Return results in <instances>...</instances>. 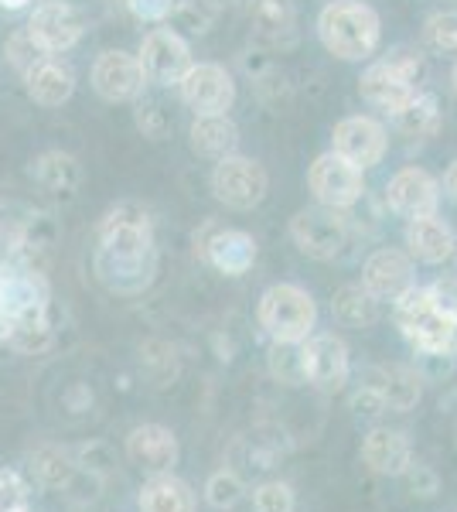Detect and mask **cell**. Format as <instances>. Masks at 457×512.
<instances>
[{"label": "cell", "mask_w": 457, "mask_h": 512, "mask_svg": "<svg viewBox=\"0 0 457 512\" xmlns=\"http://www.w3.org/2000/svg\"><path fill=\"white\" fill-rule=\"evenodd\" d=\"M14 512H24V509H14Z\"/></svg>", "instance_id": "cell-48"}, {"label": "cell", "mask_w": 457, "mask_h": 512, "mask_svg": "<svg viewBox=\"0 0 457 512\" xmlns=\"http://www.w3.org/2000/svg\"><path fill=\"white\" fill-rule=\"evenodd\" d=\"M386 202L403 219L437 216L440 181L427 168H400L386 181Z\"/></svg>", "instance_id": "cell-13"}, {"label": "cell", "mask_w": 457, "mask_h": 512, "mask_svg": "<svg viewBox=\"0 0 457 512\" xmlns=\"http://www.w3.org/2000/svg\"><path fill=\"white\" fill-rule=\"evenodd\" d=\"M318 38L335 59L362 62L382 41V21L362 0H331L318 14Z\"/></svg>", "instance_id": "cell-1"}, {"label": "cell", "mask_w": 457, "mask_h": 512, "mask_svg": "<svg viewBox=\"0 0 457 512\" xmlns=\"http://www.w3.org/2000/svg\"><path fill=\"white\" fill-rule=\"evenodd\" d=\"M31 468H35V475L41 478L45 485H69V478L76 475V465L69 461V454L58 451V448H41L35 451V458H31Z\"/></svg>", "instance_id": "cell-34"}, {"label": "cell", "mask_w": 457, "mask_h": 512, "mask_svg": "<svg viewBox=\"0 0 457 512\" xmlns=\"http://www.w3.org/2000/svg\"><path fill=\"white\" fill-rule=\"evenodd\" d=\"M290 239L311 260H335L348 243V222L342 212L314 205L290 219Z\"/></svg>", "instance_id": "cell-7"}, {"label": "cell", "mask_w": 457, "mask_h": 512, "mask_svg": "<svg viewBox=\"0 0 457 512\" xmlns=\"http://www.w3.org/2000/svg\"><path fill=\"white\" fill-rule=\"evenodd\" d=\"M362 287L376 301H396L413 287V256L396 246H382L362 263Z\"/></svg>", "instance_id": "cell-14"}, {"label": "cell", "mask_w": 457, "mask_h": 512, "mask_svg": "<svg viewBox=\"0 0 457 512\" xmlns=\"http://www.w3.org/2000/svg\"><path fill=\"white\" fill-rule=\"evenodd\" d=\"M331 151L342 154L345 161H352L355 168L369 171L386 158L389 134L376 117L355 113V117H345L335 123V130H331Z\"/></svg>", "instance_id": "cell-9"}, {"label": "cell", "mask_w": 457, "mask_h": 512, "mask_svg": "<svg viewBox=\"0 0 457 512\" xmlns=\"http://www.w3.org/2000/svg\"><path fill=\"white\" fill-rule=\"evenodd\" d=\"M35 178L45 192L52 195H72L82 181V171H79V161L65 151H48L41 154L38 164H35Z\"/></svg>", "instance_id": "cell-28"}, {"label": "cell", "mask_w": 457, "mask_h": 512, "mask_svg": "<svg viewBox=\"0 0 457 512\" xmlns=\"http://www.w3.org/2000/svg\"><path fill=\"white\" fill-rule=\"evenodd\" d=\"M7 328H11V321L0 315V342H7Z\"/></svg>", "instance_id": "cell-44"}, {"label": "cell", "mask_w": 457, "mask_h": 512, "mask_svg": "<svg viewBox=\"0 0 457 512\" xmlns=\"http://www.w3.org/2000/svg\"><path fill=\"white\" fill-rule=\"evenodd\" d=\"M127 458L151 475L171 472V468L178 465V437L161 424L134 427L127 437Z\"/></svg>", "instance_id": "cell-18"}, {"label": "cell", "mask_w": 457, "mask_h": 512, "mask_svg": "<svg viewBox=\"0 0 457 512\" xmlns=\"http://www.w3.org/2000/svg\"><path fill=\"white\" fill-rule=\"evenodd\" d=\"M137 123H140V130H144V134L161 137V134H164L161 106H144V110H140V117H137Z\"/></svg>", "instance_id": "cell-42"}, {"label": "cell", "mask_w": 457, "mask_h": 512, "mask_svg": "<svg viewBox=\"0 0 457 512\" xmlns=\"http://www.w3.org/2000/svg\"><path fill=\"white\" fill-rule=\"evenodd\" d=\"M270 376L284 386H304V352L301 342H273L270 349Z\"/></svg>", "instance_id": "cell-31"}, {"label": "cell", "mask_w": 457, "mask_h": 512, "mask_svg": "<svg viewBox=\"0 0 457 512\" xmlns=\"http://www.w3.org/2000/svg\"><path fill=\"white\" fill-rule=\"evenodd\" d=\"M249 18H253V28L267 38H280L294 28V4L290 0H253L249 4Z\"/></svg>", "instance_id": "cell-30"}, {"label": "cell", "mask_w": 457, "mask_h": 512, "mask_svg": "<svg viewBox=\"0 0 457 512\" xmlns=\"http://www.w3.org/2000/svg\"><path fill=\"white\" fill-rule=\"evenodd\" d=\"M362 465L372 475L400 478L406 468L413 465V444L403 431H389V427H376L365 434L362 441Z\"/></svg>", "instance_id": "cell-17"}, {"label": "cell", "mask_w": 457, "mask_h": 512, "mask_svg": "<svg viewBox=\"0 0 457 512\" xmlns=\"http://www.w3.org/2000/svg\"><path fill=\"white\" fill-rule=\"evenodd\" d=\"M24 82H28V96L35 99L38 106H62L65 99L76 93V72L58 59H41L35 69L24 72Z\"/></svg>", "instance_id": "cell-23"}, {"label": "cell", "mask_w": 457, "mask_h": 512, "mask_svg": "<svg viewBox=\"0 0 457 512\" xmlns=\"http://www.w3.org/2000/svg\"><path fill=\"white\" fill-rule=\"evenodd\" d=\"M307 188H311L314 202L324 209L345 212L365 195V171L345 161L342 154L328 151L307 168Z\"/></svg>", "instance_id": "cell-5"}, {"label": "cell", "mask_w": 457, "mask_h": 512, "mask_svg": "<svg viewBox=\"0 0 457 512\" xmlns=\"http://www.w3.org/2000/svg\"><path fill=\"white\" fill-rule=\"evenodd\" d=\"M253 509L256 512H294L297 509L294 489H290L287 482H263V485H256Z\"/></svg>", "instance_id": "cell-36"}, {"label": "cell", "mask_w": 457, "mask_h": 512, "mask_svg": "<svg viewBox=\"0 0 457 512\" xmlns=\"http://www.w3.org/2000/svg\"><path fill=\"white\" fill-rule=\"evenodd\" d=\"M99 253L110 256H154L151 219L140 205H116L99 226Z\"/></svg>", "instance_id": "cell-11"}, {"label": "cell", "mask_w": 457, "mask_h": 512, "mask_svg": "<svg viewBox=\"0 0 457 512\" xmlns=\"http://www.w3.org/2000/svg\"><path fill=\"white\" fill-rule=\"evenodd\" d=\"M451 86H454V93H457V62H454V69H451Z\"/></svg>", "instance_id": "cell-45"}, {"label": "cell", "mask_w": 457, "mask_h": 512, "mask_svg": "<svg viewBox=\"0 0 457 512\" xmlns=\"http://www.w3.org/2000/svg\"><path fill=\"white\" fill-rule=\"evenodd\" d=\"M396 325L406 335V342L427 355H454L457 352V318L444 315L430 304L427 287L413 284L410 291L393 301Z\"/></svg>", "instance_id": "cell-3"}, {"label": "cell", "mask_w": 457, "mask_h": 512, "mask_svg": "<svg viewBox=\"0 0 457 512\" xmlns=\"http://www.w3.org/2000/svg\"><path fill=\"white\" fill-rule=\"evenodd\" d=\"M400 478H406V485H410V492L417 495V499H434V495L440 492L437 472H434V468H427V465H417V461H413V465L406 468Z\"/></svg>", "instance_id": "cell-38"}, {"label": "cell", "mask_w": 457, "mask_h": 512, "mask_svg": "<svg viewBox=\"0 0 457 512\" xmlns=\"http://www.w3.org/2000/svg\"><path fill=\"white\" fill-rule=\"evenodd\" d=\"M7 342L21 352H41V349H48V342H52V332H48L45 318L31 315V318L11 321V328H7Z\"/></svg>", "instance_id": "cell-33"}, {"label": "cell", "mask_w": 457, "mask_h": 512, "mask_svg": "<svg viewBox=\"0 0 457 512\" xmlns=\"http://www.w3.org/2000/svg\"><path fill=\"white\" fill-rule=\"evenodd\" d=\"M28 35L35 38V45L45 55L69 52L72 45L82 38V18L72 11L69 4H41L28 21Z\"/></svg>", "instance_id": "cell-16"}, {"label": "cell", "mask_w": 457, "mask_h": 512, "mask_svg": "<svg viewBox=\"0 0 457 512\" xmlns=\"http://www.w3.org/2000/svg\"><path fill=\"white\" fill-rule=\"evenodd\" d=\"M181 103L188 106L195 117H215V113H229L236 103V79L219 62H198L185 72L178 82Z\"/></svg>", "instance_id": "cell-8"}, {"label": "cell", "mask_w": 457, "mask_h": 512, "mask_svg": "<svg viewBox=\"0 0 457 512\" xmlns=\"http://www.w3.org/2000/svg\"><path fill=\"white\" fill-rule=\"evenodd\" d=\"M301 352H304V376L314 390L321 393L345 390L348 376H352V355H348V345L342 338L331 332L311 335L307 342H301Z\"/></svg>", "instance_id": "cell-10"}, {"label": "cell", "mask_w": 457, "mask_h": 512, "mask_svg": "<svg viewBox=\"0 0 457 512\" xmlns=\"http://www.w3.org/2000/svg\"><path fill=\"white\" fill-rule=\"evenodd\" d=\"M140 512H195V492L178 475L161 472L140 489Z\"/></svg>", "instance_id": "cell-25"}, {"label": "cell", "mask_w": 457, "mask_h": 512, "mask_svg": "<svg viewBox=\"0 0 457 512\" xmlns=\"http://www.w3.org/2000/svg\"><path fill=\"white\" fill-rule=\"evenodd\" d=\"M147 72L137 55L127 52H103L93 62V89L110 103H130L144 93Z\"/></svg>", "instance_id": "cell-15"}, {"label": "cell", "mask_w": 457, "mask_h": 512, "mask_svg": "<svg viewBox=\"0 0 457 512\" xmlns=\"http://www.w3.org/2000/svg\"><path fill=\"white\" fill-rule=\"evenodd\" d=\"M96 274L116 294H137L151 284L154 256H110L96 253Z\"/></svg>", "instance_id": "cell-22"}, {"label": "cell", "mask_w": 457, "mask_h": 512, "mask_svg": "<svg viewBox=\"0 0 457 512\" xmlns=\"http://www.w3.org/2000/svg\"><path fill=\"white\" fill-rule=\"evenodd\" d=\"M427 79V62L417 48H393L386 59L372 62L359 76V93L369 106L396 113L420 93Z\"/></svg>", "instance_id": "cell-2"}, {"label": "cell", "mask_w": 457, "mask_h": 512, "mask_svg": "<svg viewBox=\"0 0 457 512\" xmlns=\"http://www.w3.org/2000/svg\"><path fill=\"white\" fill-rule=\"evenodd\" d=\"M0 280H4V267H0Z\"/></svg>", "instance_id": "cell-47"}, {"label": "cell", "mask_w": 457, "mask_h": 512, "mask_svg": "<svg viewBox=\"0 0 457 512\" xmlns=\"http://www.w3.org/2000/svg\"><path fill=\"white\" fill-rule=\"evenodd\" d=\"M352 410L359 417H379V414H386V403H382V396H379L376 386L362 383L359 390L352 393Z\"/></svg>", "instance_id": "cell-40"}, {"label": "cell", "mask_w": 457, "mask_h": 512, "mask_svg": "<svg viewBox=\"0 0 457 512\" xmlns=\"http://www.w3.org/2000/svg\"><path fill=\"white\" fill-rule=\"evenodd\" d=\"M331 315L345 328H372L379 321V301L362 284H345L335 291Z\"/></svg>", "instance_id": "cell-26"}, {"label": "cell", "mask_w": 457, "mask_h": 512, "mask_svg": "<svg viewBox=\"0 0 457 512\" xmlns=\"http://www.w3.org/2000/svg\"><path fill=\"white\" fill-rule=\"evenodd\" d=\"M365 383L376 386L386 410L393 414H410L413 407L420 403L423 396V376L417 369L410 366H379V369H369Z\"/></svg>", "instance_id": "cell-21"}, {"label": "cell", "mask_w": 457, "mask_h": 512, "mask_svg": "<svg viewBox=\"0 0 457 512\" xmlns=\"http://www.w3.org/2000/svg\"><path fill=\"white\" fill-rule=\"evenodd\" d=\"M256 318L273 342H307L318 325V304L301 284H273L263 291Z\"/></svg>", "instance_id": "cell-4"}, {"label": "cell", "mask_w": 457, "mask_h": 512, "mask_svg": "<svg viewBox=\"0 0 457 512\" xmlns=\"http://www.w3.org/2000/svg\"><path fill=\"white\" fill-rule=\"evenodd\" d=\"M243 499H246L243 478H239L236 472H229V468L215 472V475L209 478V482H205V502H209L212 509H219V512L236 509Z\"/></svg>", "instance_id": "cell-32"}, {"label": "cell", "mask_w": 457, "mask_h": 512, "mask_svg": "<svg viewBox=\"0 0 457 512\" xmlns=\"http://www.w3.org/2000/svg\"><path fill=\"white\" fill-rule=\"evenodd\" d=\"M212 4H229V0H212Z\"/></svg>", "instance_id": "cell-46"}, {"label": "cell", "mask_w": 457, "mask_h": 512, "mask_svg": "<svg viewBox=\"0 0 457 512\" xmlns=\"http://www.w3.org/2000/svg\"><path fill=\"white\" fill-rule=\"evenodd\" d=\"M140 65L147 72V82H161V86H178L191 69V48L188 41L174 28H154L151 35H144L140 45Z\"/></svg>", "instance_id": "cell-12"}, {"label": "cell", "mask_w": 457, "mask_h": 512, "mask_svg": "<svg viewBox=\"0 0 457 512\" xmlns=\"http://www.w3.org/2000/svg\"><path fill=\"white\" fill-rule=\"evenodd\" d=\"M393 123L403 137H413V140H423L430 134H437L440 127V106L437 99L430 93H417L406 106L393 113Z\"/></svg>", "instance_id": "cell-29"}, {"label": "cell", "mask_w": 457, "mask_h": 512, "mask_svg": "<svg viewBox=\"0 0 457 512\" xmlns=\"http://www.w3.org/2000/svg\"><path fill=\"white\" fill-rule=\"evenodd\" d=\"M454 246H457V236L444 219H437V216L406 219V250H410L413 260L437 267V263L451 260Z\"/></svg>", "instance_id": "cell-20"}, {"label": "cell", "mask_w": 457, "mask_h": 512, "mask_svg": "<svg viewBox=\"0 0 457 512\" xmlns=\"http://www.w3.org/2000/svg\"><path fill=\"white\" fill-rule=\"evenodd\" d=\"M41 287L31 277H7L0 280V315L7 321L18 318H31L45 311V301H41Z\"/></svg>", "instance_id": "cell-27"}, {"label": "cell", "mask_w": 457, "mask_h": 512, "mask_svg": "<svg viewBox=\"0 0 457 512\" xmlns=\"http://www.w3.org/2000/svg\"><path fill=\"white\" fill-rule=\"evenodd\" d=\"M430 294V304H434L437 311H444V315L457 318V277H440L434 284L427 287Z\"/></svg>", "instance_id": "cell-39"}, {"label": "cell", "mask_w": 457, "mask_h": 512, "mask_svg": "<svg viewBox=\"0 0 457 512\" xmlns=\"http://www.w3.org/2000/svg\"><path fill=\"white\" fill-rule=\"evenodd\" d=\"M423 38L437 52H457V11H437L423 24Z\"/></svg>", "instance_id": "cell-35"}, {"label": "cell", "mask_w": 457, "mask_h": 512, "mask_svg": "<svg viewBox=\"0 0 457 512\" xmlns=\"http://www.w3.org/2000/svg\"><path fill=\"white\" fill-rule=\"evenodd\" d=\"M188 137H191V151L202 154V158H212V161L229 158V154H236V147H239V127L229 120V113L195 117Z\"/></svg>", "instance_id": "cell-24"}, {"label": "cell", "mask_w": 457, "mask_h": 512, "mask_svg": "<svg viewBox=\"0 0 457 512\" xmlns=\"http://www.w3.org/2000/svg\"><path fill=\"white\" fill-rule=\"evenodd\" d=\"M4 55H7V62L14 65V69L21 72H28V69H35V65L45 59V52L35 45V38L28 35V31H18V35H11L7 38V45H4Z\"/></svg>", "instance_id": "cell-37"}, {"label": "cell", "mask_w": 457, "mask_h": 512, "mask_svg": "<svg viewBox=\"0 0 457 512\" xmlns=\"http://www.w3.org/2000/svg\"><path fill=\"white\" fill-rule=\"evenodd\" d=\"M444 188H447V192H451V198L457 202V161L451 164V168H447V175H444Z\"/></svg>", "instance_id": "cell-43"}, {"label": "cell", "mask_w": 457, "mask_h": 512, "mask_svg": "<svg viewBox=\"0 0 457 512\" xmlns=\"http://www.w3.org/2000/svg\"><path fill=\"white\" fill-rule=\"evenodd\" d=\"M202 246L205 260L226 277H243L256 263V239L243 229H212Z\"/></svg>", "instance_id": "cell-19"}, {"label": "cell", "mask_w": 457, "mask_h": 512, "mask_svg": "<svg viewBox=\"0 0 457 512\" xmlns=\"http://www.w3.org/2000/svg\"><path fill=\"white\" fill-rule=\"evenodd\" d=\"M270 192V175L260 161L243 158V154H229V158L215 161L212 171V195L229 209H256Z\"/></svg>", "instance_id": "cell-6"}, {"label": "cell", "mask_w": 457, "mask_h": 512, "mask_svg": "<svg viewBox=\"0 0 457 512\" xmlns=\"http://www.w3.org/2000/svg\"><path fill=\"white\" fill-rule=\"evenodd\" d=\"M127 4L140 21H164L174 14L178 0H127Z\"/></svg>", "instance_id": "cell-41"}]
</instances>
